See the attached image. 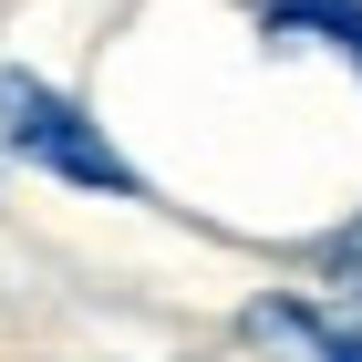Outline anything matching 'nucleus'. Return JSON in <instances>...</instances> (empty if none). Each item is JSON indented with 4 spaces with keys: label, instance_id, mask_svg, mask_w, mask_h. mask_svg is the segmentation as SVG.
Listing matches in <instances>:
<instances>
[{
    "label": "nucleus",
    "instance_id": "nucleus-1",
    "mask_svg": "<svg viewBox=\"0 0 362 362\" xmlns=\"http://www.w3.org/2000/svg\"><path fill=\"white\" fill-rule=\"evenodd\" d=\"M0 145L21 156V166H52L62 187H104V197H145V176L124 166L104 145L83 104H62L52 83H31V73H0Z\"/></svg>",
    "mask_w": 362,
    "mask_h": 362
},
{
    "label": "nucleus",
    "instance_id": "nucleus-2",
    "mask_svg": "<svg viewBox=\"0 0 362 362\" xmlns=\"http://www.w3.org/2000/svg\"><path fill=\"white\" fill-rule=\"evenodd\" d=\"M249 341L269 362H362V332L332 321V310H310V300H259L249 310Z\"/></svg>",
    "mask_w": 362,
    "mask_h": 362
},
{
    "label": "nucleus",
    "instance_id": "nucleus-3",
    "mask_svg": "<svg viewBox=\"0 0 362 362\" xmlns=\"http://www.w3.org/2000/svg\"><path fill=\"white\" fill-rule=\"evenodd\" d=\"M269 31L279 42H332V52L362 62V11L352 0H290V11H269Z\"/></svg>",
    "mask_w": 362,
    "mask_h": 362
},
{
    "label": "nucleus",
    "instance_id": "nucleus-4",
    "mask_svg": "<svg viewBox=\"0 0 362 362\" xmlns=\"http://www.w3.org/2000/svg\"><path fill=\"white\" fill-rule=\"evenodd\" d=\"M332 279H341V290H352V310H362V218H352V228H341V238H332Z\"/></svg>",
    "mask_w": 362,
    "mask_h": 362
},
{
    "label": "nucleus",
    "instance_id": "nucleus-5",
    "mask_svg": "<svg viewBox=\"0 0 362 362\" xmlns=\"http://www.w3.org/2000/svg\"><path fill=\"white\" fill-rule=\"evenodd\" d=\"M279 11H290V0H279Z\"/></svg>",
    "mask_w": 362,
    "mask_h": 362
}]
</instances>
